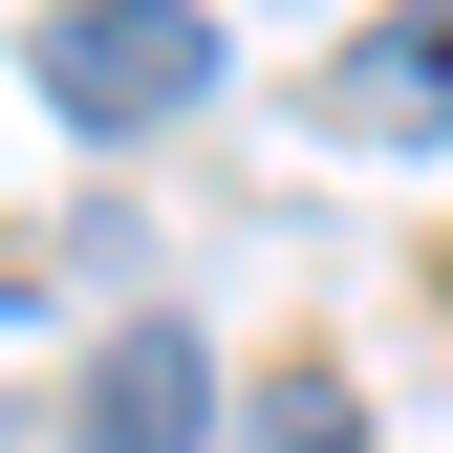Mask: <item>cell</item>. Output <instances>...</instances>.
<instances>
[{
	"mask_svg": "<svg viewBox=\"0 0 453 453\" xmlns=\"http://www.w3.org/2000/svg\"><path fill=\"white\" fill-rule=\"evenodd\" d=\"M22 65H43L65 130H173V108L216 87V22H195V0H65Z\"/></svg>",
	"mask_w": 453,
	"mask_h": 453,
	"instance_id": "cell-1",
	"label": "cell"
},
{
	"mask_svg": "<svg viewBox=\"0 0 453 453\" xmlns=\"http://www.w3.org/2000/svg\"><path fill=\"white\" fill-rule=\"evenodd\" d=\"M324 130H367V151H432L453 130V0H411V22H367L346 65H324Z\"/></svg>",
	"mask_w": 453,
	"mask_h": 453,
	"instance_id": "cell-2",
	"label": "cell"
},
{
	"mask_svg": "<svg viewBox=\"0 0 453 453\" xmlns=\"http://www.w3.org/2000/svg\"><path fill=\"white\" fill-rule=\"evenodd\" d=\"M216 432V367L173 346V324H130V346L87 367V453H195Z\"/></svg>",
	"mask_w": 453,
	"mask_h": 453,
	"instance_id": "cell-3",
	"label": "cell"
}]
</instances>
